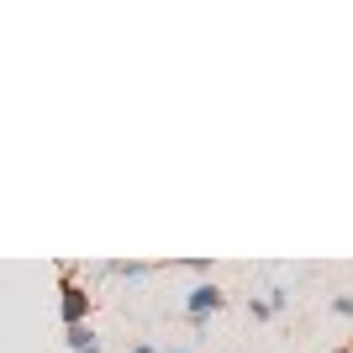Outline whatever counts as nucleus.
Wrapping results in <instances>:
<instances>
[{"mask_svg": "<svg viewBox=\"0 0 353 353\" xmlns=\"http://www.w3.org/2000/svg\"><path fill=\"white\" fill-rule=\"evenodd\" d=\"M69 348H74V353H101V343H95V332L79 322V327H69Z\"/></svg>", "mask_w": 353, "mask_h": 353, "instance_id": "7ed1b4c3", "label": "nucleus"}, {"mask_svg": "<svg viewBox=\"0 0 353 353\" xmlns=\"http://www.w3.org/2000/svg\"><path fill=\"white\" fill-rule=\"evenodd\" d=\"M132 353H153V348H148V343H137V348H132Z\"/></svg>", "mask_w": 353, "mask_h": 353, "instance_id": "39448f33", "label": "nucleus"}, {"mask_svg": "<svg viewBox=\"0 0 353 353\" xmlns=\"http://www.w3.org/2000/svg\"><path fill=\"white\" fill-rule=\"evenodd\" d=\"M111 274H121V280H143L148 264H111Z\"/></svg>", "mask_w": 353, "mask_h": 353, "instance_id": "20e7f679", "label": "nucleus"}, {"mask_svg": "<svg viewBox=\"0 0 353 353\" xmlns=\"http://www.w3.org/2000/svg\"><path fill=\"white\" fill-rule=\"evenodd\" d=\"M174 353H190V348H174Z\"/></svg>", "mask_w": 353, "mask_h": 353, "instance_id": "423d86ee", "label": "nucleus"}, {"mask_svg": "<svg viewBox=\"0 0 353 353\" xmlns=\"http://www.w3.org/2000/svg\"><path fill=\"white\" fill-rule=\"evenodd\" d=\"M85 311H90V295L79 290V285L69 280V269H63V327H79Z\"/></svg>", "mask_w": 353, "mask_h": 353, "instance_id": "f03ea898", "label": "nucleus"}, {"mask_svg": "<svg viewBox=\"0 0 353 353\" xmlns=\"http://www.w3.org/2000/svg\"><path fill=\"white\" fill-rule=\"evenodd\" d=\"M338 353H353V348H338Z\"/></svg>", "mask_w": 353, "mask_h": 353, "instance_id": "0eeeda50", "label": "nucleus"}, {"mask_svg": "<svg viewBox=\"0 0 353 353\" xmlns=\"http://www.w3.org/2000/svg\"><path fill=\"white\" fill-rule=\"evenodd\" d=\"M185 311H190V322L201 327V322L211 316V311H221V290H216V285H195V290H190V301H185Z\"/></svg>", "mask_w": 353, "mask_h": 353, "instance_id": "f257e3e1", "label": "nucleus"}]
</instances>
